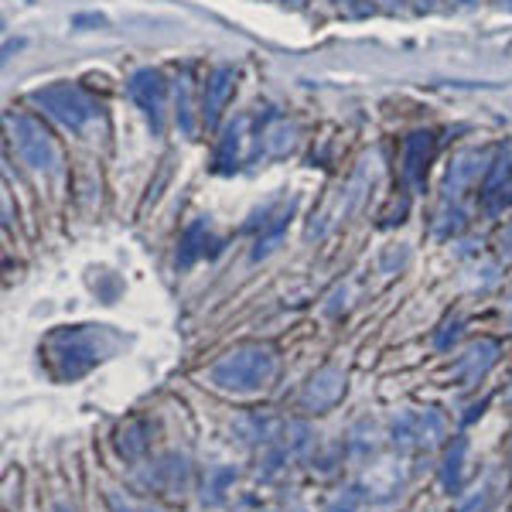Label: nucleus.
I'll use <instances>...</instances> for the list:
<instances>
[{"mask_svg": "<svg viewBox=\"0 0 512 512\" xmlns=\"http://www.w3.org/2000/svg\"><path fill=\"white\" fill-rule=\"evenodd\" d=\"M123 345L127 338L113 332L110 325H65L45 338V362L55 379L72 383L99 362L113 359Z\"/></svg>", "mask_w": 512, "mask_h": 512, "instance_id": "obj_1", "label": "nucleus"}, {"mask_svg": "<svg viewBox=\"0 0 512 512\" xmlns=\"http://www.w3.org/2000/svg\"><path fill=\"white\" fill-rule=\"evenodd\" d=\"M274 373H277V355L270 345H239V349L226 352L209 369V379L219 390L253 393L263 390L274 379Z\"/></svg>", "mask_w": 512, "mask_h": 512, "instance_id": "obj_2", "label": "nucleus"}, {"mask_svg": "<svg viewBox=\"0 0 512 512\" xmlns=\"http://www.w3.org/2000/svg\"><path fill=\"white\" fill-rule=\"evenodd\" d=\"M7 130H11V144L18 151V158L28 164L38 175H55L62 164V151L55 144V137L45 127L28 117V113H11L7 117Z\"/></svg>", "mask_w": 512, "mask_h": 512, "instance_id": "obj_3", "label": "nucleus"}, {"mask_svg": "<svg viewBox=\"0 0 512 512\" xmlns=\"http://www.w3.org/2000/svg\"><path fill=\"white\" fill-rule=\"evenodd\" d=\"M31 103L45 117H52L55 123H62L69 130H82L99 113V103L82 86H76V82H52V86L31 93Z\"/></svg>", "mask_w": 512, "mask_h": 512, "instance_id": "obj_4", "label": "nucleus"}, {"mask_svg": "<svg viewBox=\"0 0 512 512\" xmlns=\"http://www.w3.org/2000/svg\"><path fill=\"white\" fill-rule=\"evenodd\" d=\"M260 151H263V127H256V120L250 113H243V117H236L229 123L226 137L219 140L216 168L236 171V168H243V164H250Z\"/></svg>", "mask_w": 512, "mask_h": 512, "instance_id": "obj_5", "label": "nucleus"}, {"mask_svg": "<svg viewBox=\"0 0 512 512\" xmlns=\"http://www.w3.org/2000/svg\"><path fill=\"white\" fill-rule=\"evenodd\" d=\"M390 434L400 448H431L444 437V417L437 410H403L393 417Z\"/></svg>", "mask_w": 512, "mask_h": 512, "instance_id": "obj_6", "label": "nucleus"}, {"mask_svg": "<svg viewBox=\"0 0 512 512\" xmlns=\"http://www.w3.org/2000/svg\"><path fill=\"white\" fill-rule=\"evenodd\" d=\"M130 96H134V103L140 110L147 113V120H151L154 130L164 127V110H168V82L158 69H137L134 76H130Z\"/></svg>", "mask_w": 512, "mask_h": 512, "instance_id": "obj_7", "label": "nucleus"}, {"mask_svg": "<svg viewBox=\"0 0 512 512\" xmlns=\"http://www.w3.org/2000/svg\"><path fill=\"white\" fill-rule=\"evenodd\" d=\"M233 86H236L233 65H216V69L209 72L205 89H202V110H198V117H202L205 127H216V123H219L226 103L233 99Z\"/></svg>", "mask_w": 512, "mask_h": 512, "instance_id": "obj_8", "label": "nucleus"}, {"mask_svg": "<svg viewBox=\"0 0 512 512\" xmlns=\"http://www.w3.org/2000/svg\"><path fill=\"white\" fill-rule=\"evenodd\" d=\"M495 359H499V342H492V338H478L475 345H468V349L458 355V362L451 366V373L461 379V386H475L478 379L495 366Z\"/></svg>", "mask_w": 512, "mask_h": 512, "instance_id": "obj_9", "label": "nucleus"}, {"mask_svg": "<svg viewBox=\"0 0 512 512\" xmlns=\"http://www.w3.org/2000/svg\"><path fill=\"white\" fill-rule=\"evenodd\" d=\"M342 393H345V373L338 366H325L308 379L301 400L308 410H328L342 400Z\"/></svg>", "mask_w": 512, "mask_h": 512, "instance_id": "obj_10", "label": "nucleus"}, {"mask_svg": "<svg viewBox=\"0 0 512 512\" xmlns=\"http://www.w3.org/2000/svg\"><path fill=\"white\" fill-rule=\"evenodd\" d=\"M482 205L489 212H499V209H506V205H512V161L506 158H499V161H492V168H489V175H485L482 181Z\"/></svg>", "mask_w": 512, "mask_h": 512, "instance_id": "obj_11", "label": "nucleus"}, {"mask_svg": "<svg viewBox=\"0 0 512 512\" xmlns=\"http://www.w3.org/2000/svg\"><path fill=\"white\" fill-rule=\"evenodd\" d=\"M434 158V134H414L403 144V178L407 185H420L427 175V164Z\"/></svg>", "mask_w": 512, "mask_h": 512, "instance_id": "obj_12", "label": "nucleus"}, {"mask_svg": "<svg viewBox=\"0 0 512 512\" xmlns=\"http://www.w3.org/2000/svg\"><path fill=\"white\" fill-rule=\"evenodd\" d=\"M485 154L482 151H465L454 158V164L448 168V178H444V195L451 198V202H458V195L465 192V188H472L478 181V171L485 168Z\"/></svg>", "mask_w": 512, "mask_h": 512, "instance_id": "obj_13", "label": "nucleus"}, {"mask_svg": "<svg viewBox=\"0 0 512 512\" xmlns=\"http://www.w3.org/2000/svg\"><path fill=\"white\" fill-rule=\"evenodd\" d=\"M465 454H468V441L458 437L451 444L448 458H444V472H441V482L448 492H461V478H465Z\"/></svg>", "mask_w": 512, "mask_h": 512, "instance_id": "obj_14", "label": "nucleus"}, {"mask_svg": "<svg viewBox=\"0 0 512 512\" xmlns=\"http://www.w3.org/2000/svg\"><path fill=\"white\" fill-rule=\"evenodd\" d=\"M236 482V468L233 465H216L205 472V485H202V502H219L222 495H226L229 485Z\"/></svg>", "mask_w": 512, "mask_h": 512, "instance_id": "obj_15", "label": "nucleus"}, {"mask_svg": "<svg viewBox=\"0 0 512 512\" xmlns=\"http://www.w3.org/2000/svg\"><path fill=\"white\" fill-rule=\"evenodd\" d=\"M205 243H209V226H205V222L198 219V222H192V226L185 229V236H181V250H178V263H181V267L195 263V256L205 253L202 250Z\"/></svg>", "mask_w": 512, "mask_h": 512, "instance_id": "obj_16", "label": "nucleus"}, {"mask_svg": "<svg viewBox=\"0 0 512 512\" xmlns=\"http://www.w3.org/2000/svg\"><path fill=\"white\" fill-rule=\"evenodd\" d=\"M294 147V127L287 120H270L263 127V151L267 154H287Z\"/></svg>", "mask_w": 512, "mask_h": 512, "instance_id": "obj_17", "label": "nucleus"}, {"mask_svg": "<svg viewBox=\"0 0 512 512\" xmlns=\"http://www.w3.org/2000/svg\"><path fill=\"white\" fill-rule=\"evenodd\" d=\"M106 502H110L113 512H161L158 506H151V502L130 499V495H120V492H110L106 495Z\"/></svg>", "mask_w": 512, "mask_h": 512, "instance_id": "obj_18", "label": "nucleus"}, {"mask_svg": "<svg viewBox=\"0 0 512 512\" xmlns=\"http://www.w3.org/2000/svg\"><path fill=\"white\" fill-rule=\"evenodd\" d=\"M362 506V489H345L342 495H335L332 499V506H328V512H359Z\"/></svg>", "mask_w": 512, "mask_h": 512, "instance_id": "obj_19", "label": "nucleus"}, {"mask_svg": "<svg viewBox=\"0 0 512 512\" xmlns=\"http://www.w3.org/2000/svg\"><path fill=\"white\" fill-rule=\"evenodd\" d=\"M492 499V485H482V489H475L472 499H465L458 506V512H485V502Z\"/></svg>", "mask_w": 512, "mask_h": 512, "instance_id": "obj_20", "label": "nucleus"}, {"mask_svg": "<svg viewBox=\"0 0 512 512\" xmlns=\"http://www.w3.org/2000/svg\"><path fill=\"white\" fill-rule=\"evenodd\" d=\"M502 250H506L509 256H512V222L506 229H502Z\"/></svg>", "mask_w": 512, "mask_h": 512, "instance_id": "obj_21", "label": "nucleus"}, {"mask_svg": "<svg viewBox=\"0 0 512 512\" xmlns=\"http://www.w3.org/2000/svg\"><path fill=\"white\" fill-rule=\"evenodd\" d=\"M499 4H502V7H509V11H512V0H499Z\"/></svg>", "mask_w": 512, "mask_h": 512, "instance_id": "obj_22", "label": "nucleus"}, {"mask_svg": "<svg viewBox=\"0 0 512 512\" xmlns=\"http://www.w3.org/2000/svg\"><path fill=\"white\" fill-rule=\"evenodd\" d=\"M420 4H424V7H431V4H434V0H420Z\"/></svg>", "mask_w": 512, "mask_h": 512, "instance_id": "obj_23", "label": "nucleus"}, {"mask_svg": "<svg viewBox=\"0 0 512 512\" xmlns=\"http://www.w3.org/2000/svg\"><path fill=\"white\" fill-rule=\"evenodd\" d=\"M454 4H468V0H454Z\"/></svg>", "mask_w": 512, "mask_h": 512, "instance_id": "obj_24", "label": "nucleus"}, {"mask_svg": "<svg viewBox=\"0 0 512 512\" xmlns=\"http://www.w3.org/2000/svg\"><path fill=\"white\" fill-rule=\"evenodd\" d=\"M386 4H396V0H386Z\"/></svg>", "mask_w": 512, "mask_h": 512, "instance_id": "obj_25", "label": "nucleus"}, {"mask_svg": "<svg viewBox=\"0 0 512 512\" xmlns=\"http://www.w3.org/2000/svg\"><path fill=\"white\" fill-rule=\"evenodd\" d=\"M509 400H512V390H509Z\"/></svg>", "mask_w": 512, "mask_h": 512, "instance_id": "obj_26", "label": "nucleus"}]
</instances>
